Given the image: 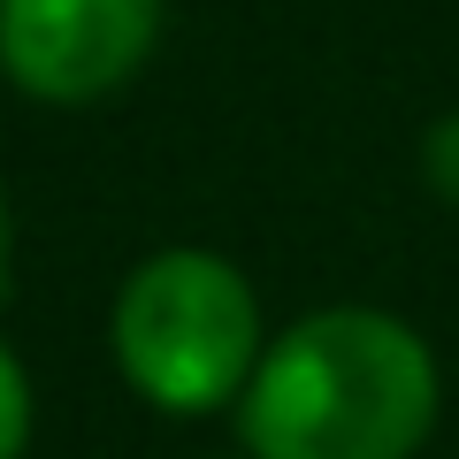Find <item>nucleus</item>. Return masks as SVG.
I'll list each match as a JSON object with an SVG mask.
<instances>
[{
  "instance_id": "obj_1",
  "label": "nucleus",
  "mask_w": 459,
  "mask_h": 459,
  "mask_svg": "<svg viewBox=\"0 0 459 459\" xmlns=\"http://www.w3.org/2000/svg\"><path fill=\"white\" fill-rule=\"evenodd\" d=\"M437 352L383 307H322L261 352L238 437L253 459H413L437 429Z\"/></svg>"
},
{
  "instance_id": "obj_2",
  "label": "nucleus",
  "mask_w": 459,
  "mask_h": 459,
  "mask_svg": "<svg viewBox=\"0 0 459 459\" xmlns=\"http://www.w3.org/2000/svg\"><path fill=\"white\" fill-rule=\"evenodd\" d=\"M115 368L161 413H214L238 406L261 368V299L222 253L169 246L138 261L115 291Z\"/></svg>"
},
{
  "instance_id": "obj_3",
  "label": "nucleus",
  "mask_w": 459,
  "mask_h": 459,
  "mask_svg": "<svg viewBox=\"0 0 459 459\" xmlns=\"http://www.w3.org/2000/svg\"><path fill=\"white\" fill-rule=\"evenodd\" d=\"M161 0H0V69L47 108L115 100L153 62Z\"/></svg>"
},
{
  "instance_id": "obj_4",
  "label": "nucleus",
  "mask_w": 459,
  "mask_h": 459,
  "mask_svg": "<svg viewBox=\"0 0 459 459\" xmlns=\"http://www.w3.org/2000/svg\"><path fill=\"white\" fill-rule=\"evenodd\" d=\"M23 444H31V376L0 344V459H23Z\"/></svg>"
},
{
  "instance_id": "obj_5",
  "label": "nucleus",
  "mask_w": 459,
  "mask_h": 459,
  "mask_svg": "<svg viewBox=\"0 0 459 459\" xmlns=\"http://www.w3.org/2000/svg\"><path fill=\"white\" fill-rule=\"evenodd\" d=\"M421 177H429V192H437V199H452V207H459V115L429 123V138H421Z\"/></svg>"
},
{
  "instance_id": "obj_6",
  "label": "nucleus",
  "mask_w": 459,
  "mask_h": 459,
  "mask_svg": "<svg viewBox=\"0 0 459 459\" xmlns=\"http://www.w3.org/2000/svg\"><path fill=\"white\" fill-rule=\"evenodd\" d=\"M0 283H8V199H0Z\"/></svg>"
}]
</instances>
